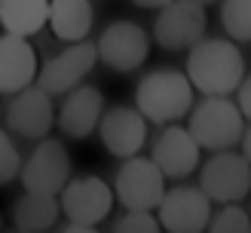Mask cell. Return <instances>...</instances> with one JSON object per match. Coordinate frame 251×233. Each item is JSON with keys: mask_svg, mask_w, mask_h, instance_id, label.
<instances>
[{"mask_svg": "<svg viewBox=\"0 0 251 233\" xmlns=\"http://www.w3.org/2000/svg\"><path fill=\"white\" fill-rule=\"evenodd\" d=\"M215 203L202 193V187H193V184H181V187H172L162 193V200L156 206V218L159 227L166 233H205L208 218Z\"/></svg>", "mask_w": 251, "mask_h": 233, "instance_id": "obj_10", "label": "cell"}, {"mask_svg": "<svg viewBox=\"0 0 251 233\" xmlns=\"http://www.w3.org/2000/svg\"><path fill=\"white\" fill-rule=\"evenodd\" d=\"M49 25V0H0V28L6 34L34 37Z\"/></svg>", "mask_w": 251, "mask_h": 233, "instance_id": "obj_19", "label": "cell"}, {"mask_svg": "<svg viewBox=\"0 0 251 233\" xmlns=\"http://www.w3.org/2000/svg\"><path fill=\"white\" fill-rule=\"evenodd\" d=\"M193 83L187 80L184 71L175 68H156L147 71L135 86V107L144 114L147 123L169 126L181 123L193 107Z\"/></svg>", "mask_w": 251, "mask_h": 233, "instance_id": "obj_2", "label": "cell"}, {"mask_svg": "<svg viewBox=\"0 0 251 233\" xmlns=\"http://www.w3.org/2000/svg\"><path fill=\"white\" fill-rule=\"evenodd\" d=\"M110 233H162V227L153 212H129L126 208V215L114 221Z\"/></svg>", "mask_w": 251, "mask_h": 233, "instance_id": "obj_23", "label": "cell"}, {"mask_svg": "<svg viewBox=\"0 0 251 233\" xmlns=\"http://www.w3.org/2000/svg\"><path fill=\"white\" fill-rule=\"evenodd\" d=\"M0 227H3V218H0Z\"/></svg>", "mask_w": 251, "mask_h": 233, "instance_id": "obj_29", "label": "cell"}, {"mask_svg": "<svg viewBox=\"0 0 251 233\" xmlns=\"http://www.w3.org/2000/svg\"><path fill=\"white\" fill-rule=\"evenodd\" d=\"M150 159L159 166V172L169 178H187L193 175V169L202 159V147L196 144V138L190 135L187 126H178V123H169L166 129L159 132V138L153 141V151H150Z\"/></svg>", "mask_w": 251, "mask_h": 233, "instance_id": "obj_15", "label": "cell"}, {"mask_svg": "<svg viewBox=\"0 0 251 233\" xmlns=\"http://www.w3.org/2000/svg\"><path fill=\"white\" fill-rule=\"evenodd\" d=\"M95 49H98V61L101 65H107L117 74H132L150 55V34L138 22L120 19V22H110L98 34Z\"/></svg>", "mask_w": 251, "mask_h": 233, "instance_id": "obj_8", "label": "cell"}, {"mask_svg": "<svg viewBox=\"0 0 251 233\" xmlns=\"http://www.w3.org/2000/svg\"><path fill=\"white\" fill-rule=\"evenodd\" d=\"M205 233H251V215L239 203H227L211 212Z\"/></svg>", "mask_w": 251, "mask_h": 233, "instance_id": "obj_21", "label": "cell"}, {"mask_svg": "<svg viewBox=\"0 0 251 233\" xmlns=\"http://www.w3.org/2000/svg\"><path fill=\"white\" fill-rule=\"evenodd\" d=\"M221 25L230 40L251 43V0H221Z\"/></svg>", "mask_w": 251, "mask_h": 233, "instance_id": "obj_20", "label": "cell"}, {"mask_svg": "<svg viewBox=\"0 0 251 233\" xmlns=\"http://www.w3.org/2000/svg\"><path fill=\"white\" fill-rule=\"evenodd\" d=\"M61 215V206H58V196L52 193H34V190H25L16 203H12V224L22 233H43L49 227H55V221Z\"/></svg>", "mask_w": 251, "mask_h": 233, "instance_id": "obj_18", "label": "cell"}, {"mask_svg": "<svg viewBox=\"0 0 251 233\" xmlns=\"http://www.w3.org/2000/svg\"><path fill=\"white\" fill-rule=\"evenodd\" d=\"M22 187L34 193H52L58 196L61 187L71 181V154L65 141L58 138H40L31 156L22 163Z\"/></svg>", "mask_w": 251, "mask_h": 233, "instance_id": "obj_9", "label": "cell"}, {"mask_svg": "<svg viewBox=\"0 0 251 233\" xmlns=\"http://www.w3.org/2000/svg\"><path fill=\"white\" fill-rule=\"evenodd\" d=\"M202 6H211V3H221V0H199Z\"/></svg>", "mask_w": 251, "mask_h": 233, "instance_id": "obj_28", "label": "cell"}, {"mask_svg": "<svg viewBox=\"0 0 251 233\" xmlns=\"http://www.w3.org/2000/svg\"><path fill=\"white\" fill-rule=\"evenodd\" d=\"M248 215H251V212H248Z\"/></svg>", "mask_w": 251, "mask_h": 233, "instance_id": "obj_31", "label": "cell"}, {"mask_svg": "<svg viewBox=\"0 0 251 233\" xmlns=\"http://www.w3.org/2000/svg\"><path fill=\"white\" fill-rule=\"evenodd\" d=\"M187 129L202 151H230L242 141L245 117L230 95H202L187 114Z\"/></svg>", "mask_w": 251, "mask_h": 233, "instance_id": "obj_3", "label": "cell"}, {"mask_svg": "<svg viewBox=\"0 0 251 233\" xmlns=\"http://www.w3.org/2000/svg\"><path fill=\"white\" fill-rule=\"evenodd\" d=\"M199 187L211 203L227 206V203H242L251 190V166L242 154L230 151H215L199 172Z\"/></svg>", "mask_w": 251, "mask_h": 233, "instance_id": "obj_6", "label": "cell"}, {"mask_svg": "<svg viewBox=\"0 0 251 233\" xmlns=\"http://www.w3.org/2000/svg\"><path fill=\"white\" fill-rule=\"evenodd\" d=\"M236 104H239L242 117L251 123V74H245L242 83H239V89H236Z\"/></svg>", "mask_w": 251, "mask_h": 233, "instance_id": "obj_24", "label": "cell"}, {"mask_svg": "<svg viewBox=\"0 0 251 233\" xmlns=\"http://www.w3.org/2000/svg\"><path fill=\"white\" fill-rule=\"evenodd\" d=\"M37 71H40V61L28 37H0V95H16L25 86L37 83Z\"/></svg>", "mask_w": 251, "mask_h": 233, "instance_id": "obj_16", "label": "cell"}, {"mask_svg": "<svg viewBox=\"0 0 251 233\" xmlns=\"http://www.w3.org/2000/svg\"><path fill=\"white\" fill-rule=\"evenodd\" d=\"M150 123L135 104H117V107H104V117L98 123V138H101L104 151L117 159H129L135 154L144 151V144L150 138Z\"/></svg>", "mask_w": 251, "mask_h": 233, "instance_id": "obj_12", "label": "cell"}, {"mask_svg": "<svg viewBox=\"0 0 251 233\" xmlns=\"http://www.w3.org/2000/svg\"><path fill=\"white\" fill-rule=\"evenodd\" d=\"M184 74L202 95H233L245 77L242 49L230 37H202L187 49Z\"/></svg>", "mask_w": 251, "mask_h": 233, "instance_id": "obj_1", "label": "cell"}, {"mask_svg": "<svg viewBox=\"0 0 251 233\" xmlns=\"http://www.w3.org/2000/svg\"><path fill=\"white\" fill-rule=\"evenodd\" d=\"M135 6H141V9H159V6H166L172 3V0H132Z\"/></svg>", "mask_w": 251, "mask_h": 233, "instance_id": "obj_26", "label": "cell"}, {"mask_svg": "<svg viewBox=\"0 0 251 233\" xmlns=\"http://www.w3.org/2000/svg\"><path fill=\"white\" fill-rule=\"evenodd\" d=\"M92 0H49V28L61 43H80L92 34Z\"/></svg>", "mask_w": 251, "mask_h": 233, "instance_id": "obj_17", "label": "cell"}, {"mask_svg": "<svg viewBox=\"0 0 251 233\" xmlns=\"http://www.w3.org/2000/svg\"><path fill=\"white\" fill-rule=\"evenodd\" d=\"M16 233H22V230H16Z\"/></svg>", "mask_w": 251, "mask_h": 233, "instance_id": "obj_30", "label": "cell"}, {"mask_svg": "<svg viewBox=\"0 0 251 233\" xmlns=\"http://www.w3.org/2000/svg\"><path fill=\"white\" fill-rule=\"evenodd\" d=\"M98 65V49L89 40L68 43L58 55H52L46 65L37 71V86L46 89L49 95H65L74 86H80Z\"/></svg>", "mask_w": 251, "mask_h": 233, "instance_id": "obj_11", "label": "cell"}, {"mask_svg": "<svg viewBox=\"0 0 251 233\" xmlns=\"http://www.w3.org/2000/svg\"><path fill=\"white\" fill-rule=\"evenodd\" d=\"M61 233H98V230L95 227H86V224H71V221H68V227L61 230Z\"/></svg>", "mask_w": 251, "mask_h": 233, "instance_id": "obj_27", "label": "cell"}, {"mask_svg": "<svg viewBox=\"0 0 251 233\" xmlns=\"http://www.w3.org/2000/svg\"><path fill=\"white\" fill-rule=\"evenodd\" d=\"M114 203H117L114 187H110L101 175H77L58 193L61 215H65L71 224H86V227L101 224L110 215Z\"/></svg>", "mask_w": 251, "mask_h": 233, "instance_id": "obj_7", "label": "cell"}, {"mask_svg": "<svg viewBox=\"0 0 251 233\" xmlns=\"http://www.w3.org/2000/svg\"><path fill=\"white\" fill-rule=\"evenodd\" d=\"M52 126H55V104L46 89L31 83L22 92L12 95V102L6 107V129L9 132L22 135V138H31V141H40L52 132Z\"/></svg>", "mask_w": 251, "mask_h": 233, "instance_id": "obj_13", "label": "cell"}, {"mask_svg": "<svg viewBox=\"0 0 251 233\" xmlns=\"http://www.w3.org/2000/svg\"><path fill=\"white\" fill-rule=\"evenodd\" d=\"M19 172H22V154L12 141L9 129H0V187L12 184L19 178Z\"/></svg>", "mask_w": 251, "mask_h": 233, "instance_id": "obj_22", "label": "cell"}, {"mask_svg": "<svg viewBox=\"0 0 251 233\" xmlns=\"http://www.w3.org/2000/svg\"><path fill=\"white\" fill-rule=\"evenodd\" d=\"M104 92L98 86H74L71 92H65V102L55 110V126L74 141L89 138L92 132H98V123L104 117Z\"/></svg>", "mask_w": 251, "mask_h": 233, "instance_id": "obj_14", "label": "cell"}, {"mask_svg": "<svg viewBox=\"0 0 251 233\" xmlns=\"http://www.w3.org/2000/svg\"><path fill=\"white\" fill-rule=\"evenodd\" d=\"M242 156L248 159V166H251V123H248V126H245V132H242Z\"/></svg>", "mask_w": 251, "mask_h": 233, "instance_id": "obj_25", "label": "cell"}, {"mask_svg": "<svg viewBox=\"0 0 251 233\" xmlns=\"http://www.w3.org/2000/svg\"><path fill=\"white\" fill-rule=\"evenodd\" d=\"M166 193V175L150 156H129L114 175V196L129 212H156Z\"/></svg>", "mask_w": 251, "mask_h": 233, "instance_id": "obj_4", "label": "cell"}, {"mask_svg": "<svg viewBox=\"0 0 251 233\" xmlns=\"http://www.w3.org/2000/svg\"><path fill=\"white\" fill-rule=\"evenodd\" d=\"M208 31V12L199 0H172V3L159 6L153 19V40L169 49V52H181L199 43Z\"/></svg>", "mask_w": 251, "mask_h": 233, "instance_id": "obj_5", "label": "cell"}]
</instances>
